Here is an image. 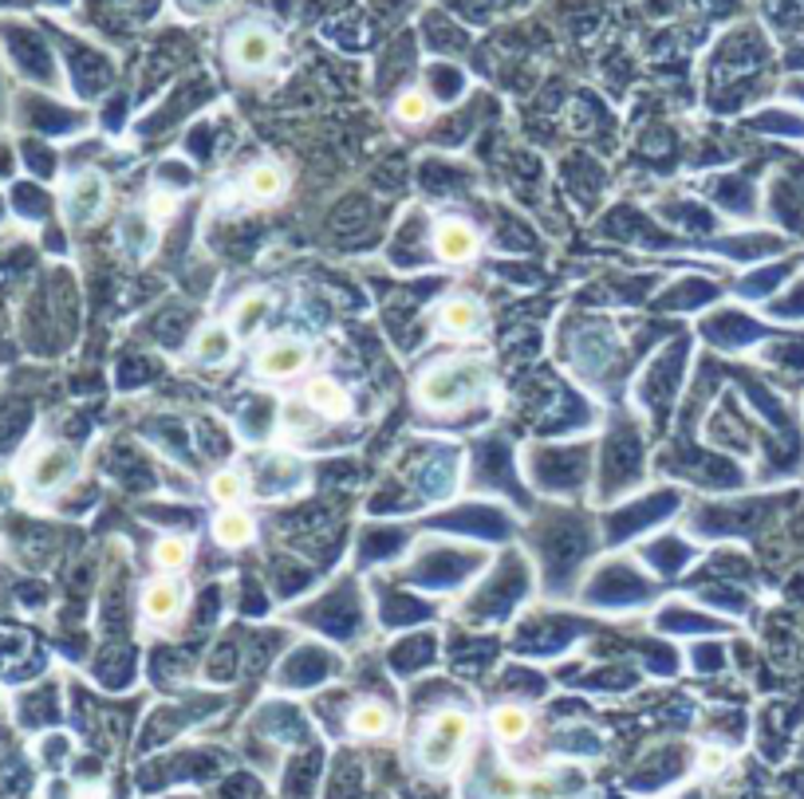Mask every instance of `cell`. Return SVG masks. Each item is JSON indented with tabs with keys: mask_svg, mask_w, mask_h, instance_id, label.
Returning <instances> with one entry per match:
<instances>
[{
	"mask_svg": "<svg viewBox=\"0 0 804 799\" xmlns=\"http://www.w3.org/2000/svg\"><path fill=\"white\" fill-rule=\"evenodd\" d=\"M481 390H485V370L478 362H461V359L438 362V367H430L418 378V402L438 413L466 410Z\"/></svg>",
	"mask_w": 804,
	"mask_h": 799,
	"instance_id": "cell-1",
	"label": "cell"
},
{
	"mask_svg": "<svg viewBox=\"0 0 804 799\" xmlns=\"http://www.w3.org/2000/svg\"><path fill=\"white\" fill-rule=\"evenodd\" d=\"M470 737H473V721L466 717V713H458V709L435 713V717L422 725V737H418V760H422V768H430V772L450 768Z\"/></svg>",
	"mask_w": 804,
	"mask_h": 799,
	"instance_id": "cell-2",
	"label": "cell"
},
{
	"mask_svg": "<svg viewBox=\"0 0 804 799\" xmlns=\"http://www.w3.org/2000/svg\"><path fill=\"white\" fill-rule=\"evenodd\" d=\"M226 55L237 72L253 75V72H264V67L281 55V40H276V32H272L269 24H241L233 36H229Z\"/></svg>",
	"mask_w": 804,
	"mask_h": 799,
	"instance_id": "cell-3",
	"label": "cell"
},
{
	"mask_svg": "<svg viewBox=\"0 0 804 799\" xmlns=\"http://www.w3.org/2000/svg\"><path fill=\"white\" fill-rule=\"evenodd\" d=\"M312 362V347L300 339H272L257 350V375L261 378H296Z\"/></svg>",
	"mask_w": 804,
	"mask_h": 799,
	"instance_id": "cell-4",
	"label": "cell"
},
{
	"mask_svg": "<svg viewBox=\"0 0 804 799\" xmlns=\"http://www.w3.org/2000/svg\"><path fill=\"white\" fill-rule=\"evenodd\" d=\"M435 252H438V261H446V264H470L481 252L478 229H473L470 221L450 217V221H442V225L435 229Z\"/></svg>",
	"mask_w": 804,
	"mask_h": 799,
	"instance_id": "cell-5",
	"label": "cell"
},
{
	"mask_svg": "<svg viewBox=\"0 0 804 799\" xmlns=\"http://www.w3.org/2000/svg\"><path fill=\"white\" fill-rule=\"evenodd\" d=\"M304 398H307V410H316L327 422H344L347 413H352V398H347V390L335 378H312L304 387Z\"/></svg>",
	"mask_w": 804,
	"mask_h": 799,
	"instance_id": "cell-6",
	"label": "cell"
},
{
	"mask_svg": "<svg viewBox=\"0 0 804 799\" xmlns=\"http://www.w3.org/2000/svg\"><path fill=\"white\" fill-rule=\"evenodd\" d=\"M181 587L174 584V579H154V584H146L143 591V614L150 622H158V627H166V622H174L181 614Z\"/></svg>",
	"mask_w": 804,
	"mask_h": 799,
	"instance_id": "cell-7",
	"label": "cell"
},
{
	"mask_svg": "<svg viewBox=\"0 0 804 799\" xmlns=\"http://www.w3.org/2000/svg\"><path fill=\"white\" fill-rule=\"evenodd\" d=\"M438 327H442V332H450V335L478 332V327H481V304H478V299H466V296L446 299V304L438 307Z\"/></svg>",
	"mask_w": 804,
	"mask_h": 799,
	"instance_id": "cell-8",
	"label": "cell"
},
{
	"mask_svg": "<svg viewBox=\"0 0 804 799\" xmlns=\"http://www.w3.org/2000/svg\"><path fill=\"white\" fill-rule=\"evenodd\" d=\"M213 539H218L221 548H244V544L253 539V521H249V513L226 508V513L213 521Z\"/></svg>",
	"mask_w": 804,
	"mask_h": 799,
	"instance_id": "cell-9",
	"label": "cell"
},
{
	"mask_svg": "<svg viewBox=\"0 0 804 799\" xmlns=\"http://www.w3.org/2000/svg\"><path fill=\"white\" fill-rule=\"evenodd\" d=\"M284 189H289V178H284V170H276V166H257V170H249V178H244V193L253 201H276V198H284Z\"/></svg>",
	"mask_w": 804,
	"mask_h": 799,
	"instance_id": "cell-10",
	"label": "cell"
},
{
	"mask_svg": "<svg viewBox=\"0 0 804 799\" xmlns=\"http://www.w3.org/2000/svg\"><path fill=\"white\" fill-rule=\"evenodd\" d=\"M347 728H352L355 737H383V733L390 728L387 705H375V701H363V705H355V713L347 717Z\"/></svg>",
	"mask_w": 804,
	"mask_h": 799,
	"instance_id": "cell-11",
	"label": "cell"
},
{
	"mask_svg": "<svg viewBox=\"0 0 804 799\" xmlns=\"http://www.w3.org/2000/svg\"><path fill=\"white\" fill-rule=\"evenodd\" d=\"M190 551L194 544L186 536H163L154 544V564L163 567V571H181V567L190 564Z\"/></svg>",
	"mask_w": 804,
	"mask_h": 799,
	"instance_id": "cell-12",
	"label": "cell"
},
{
	"mask_svg": "<svg viewBox=\"0 0 804 799\" xmlns=\"http://www.w3.org/2000/svg\"><path fill=\"white\" fill-rule=\"evenodd\" d=\"M529 713L524 709H516V705H501V709H493V733H498V740H521L524 733H529Z\"/></svg>",
	"mask_w": 804,
	"mask_h": 799,
	"instance_id": "cell-13",
	"label": "cell"
},
{
	"mask_svg": "<svg viewBox=\"0 0 804 799\" xmlns=\"http://www.w3.org/2000/svg\"><path fill=\"white\" fill-rule=\"evenodd\" d=\"M72 473H75L72 453H67V450H48V458H40L36 485L40 488H52V485H60V481H67Z\"/></svg>",
	"mask_w": 804,
	"mask_h": 799,
	"instance_id": "cell-14",
	"label": "cell"
},
{
	"mask_svg": "<svg viewBox=\"0 0 804 799\" xmlns=\"http://www.w3.org/2000/svg\"><path fill=\"white\" fill-rule=\"evenodd\" d=\"M100 201H103V181H100V178H83V181H75V193H72V217H75V221H87V217H95Z\"/></svg>",
	"mask_w": 804,
	"mask_h": 799,
	"instance_id": "cell-15",
	"label": "cell"
},
{
	"mask_svg": "<svg viewBox=\"0 0 804 799\" xmlns=\"http://www.w3.org/2000/svg\"><path fill=\"white\" fill-rule=\"evenodd\" d=\"M229 332L226 327H206V332L198 335V343H194V355H198L201 362H221L229 355Z\"/></svg>",
	"mask_w": 804,
	"mask_h": 799,
	"instance_id": "cell-16",
	"label": "cell"
},
{
	"mask_svg": "<svg viewBox=\"0 0 804 799\" xmlns=\"http://www.w3.org/2000/svg\"><path fill=\"white\" fill-rule=\"evenodd\" d=\"M209 493L218 504H237L244 496V476L237 469H221L213 481H209Z\"/></svg>",
	"mask_w": 804,
	"mask_h": 799,
	"instance_id": "cell-17",
	"label": "cell"
},
{
	"mask_svg": "<svg viewBox=\"0 0 804 799\" xmlns=\"http://www.w3.org/2000/svg\"><path fill=\"white\" fill-rule=\"evenodd\" d=\"M395 115H398V123H410V126L426 123V118H430V99H426L422 91H407V95L395 103Z\"/></svg>",
	"mask_w": 804,
	"mask_h": 799,
	"instance_id": "cell-18",
	"label": "cell"
},
{
	"mask_svg": "<svg viewBox=\"0 0 804 799\" xmlns=\"http://www.w3.org/2000/svg\"><path fill=\"white\" fill-rule=\"evenodd\" d=\"M261 307H264V296H253V299H244L241 304V312H237V319H241V327H249L261 315Z\"/></svg>",
	"mask_w": 804,
	"mask_h": 799,
	"instance_id": "cell-19",
	"label": "cell"
}]
</instances>
